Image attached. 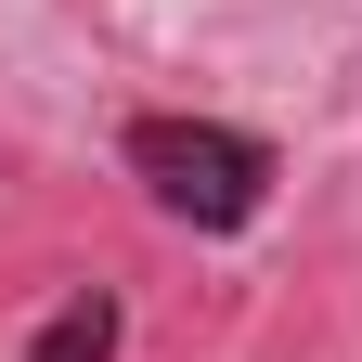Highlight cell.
I'll list each match as a JSON object with an SVG mask.
<instances>
[{"mask_svg": "<svg viewBox=\"0 0 362 362\" xmlns=\"http://www.w3.org/2000/svg\"><path fill=\"white\" fill-rule=\"evenodd\" d=\"M129 181L168 207V220H194V233H246V220L272 207V181H285V156L259 143V129H233V117H129Z\"/></svg>", "mask_w": 362, "mask_h": 362, "instance_id": "obj_1", "label": "cell"}, {"mask_svg": "<svg viewBox=\"0 0 362 362\" xmlns=\"http://www.w3.org/2000/svg\"><path fill=\"white\" fill-rule=\"evenodd\" d=\"M13 362H117V298H104V285H78V298H65Z\"/></svg>", "mask_w": 362, "mask_h": 362, "instance_id": "obj_2", "label": "cell"}]
</instances>
